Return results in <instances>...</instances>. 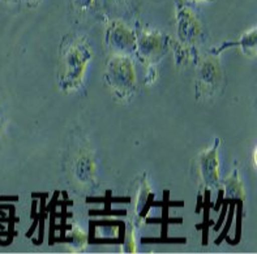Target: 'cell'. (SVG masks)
<instances>
[{"label": "cell", "mask_w": 257, "mask_h": 254, "mask_svg": "<svg viewBox=\"0 0 257 254\" xmlns=\"http://www.w3.org/2000/svg\"><path fill=\"white\" fill-rule=\"evenodd\" d=\"M119 12L128 13L134 8V0H110Z\"/></svg>", "instance_id": "cell-14"}, {"label": "cell", "mask_w": 257, "mask_h": 254, "mask_svg": "<svg viewBox=\"0 0 257 254\" xmlns=\"http://www.w3.org/2000/svg\"><path fill=\"white\" fill-rule=\"evenodd\" d=\"M157 80V68L154 64H149L148 67V73H147V77H145V81H147L148 85L150 84H154Z\"/></svg>", "instance_id": "cell-15"}, {"label": "cell", "mask_w": 257, "mask_h": 254, "mask_svg": "<svg viewBox=\"0 0 257 254\" xmlns=\"http://www.w3.org/2000/svg\"><path fill=\"white\" fill-rule=\"evenodd\" d=\"M223 190H225L226 198L244 201L245 199L244 184H243V181H241L238 169H234V171H232L227 177H226L225 181H223Z\"/></svg>", "instance_id": "cell-10"}, {"label": "cell", "mask_w": 257, "mask_h": 254, "mask_svg": "<svg viewBox=\"0 0 257 254\" xmlns=\"http://www.w3.org/2000/svg\"><path fill=\"white\" fill-rule=\"evenodd\" d=\"M71 17L78 26L91 25L102 17L103 0H71Z\"/></svg>", "instance_id": "cell-9"}, {"label": "cell", "mask_w": 257, "mask_h": 254, "mask_svg": "<svg viewBox=\"0 0 257 254\" xmlns=\"http://www.w3.org/2000/svg\"><path fill=\"white\" fill-rule=\"evenodd\" d=\"M256 28H252L251 30L245 32L240 37L238 42L232 43V46H240L243 54H245L247 56H254L256 55Z\"/></svg>", "instance_id": "cell-12"}, {"label": "cell", "mask_w": 257, "mask_h": 254, "mask_svg": "<svg viewBox=\"0 0 257 254\" xmlns=\"http://www.w3.org/2000/svg\"><path fill=\"white\" fill-rule=\"evenodd\" d=\"M97 160L90 149L82 147L76 153L71 164V175L76 185L82 189L94 188L97 184Z\"/></svg>", "instance_id": "cell-7"}, {"label": "cell", "mask_w": 257, "mask_h": 254, "mask_svg": "<svg viewBox=\"0 0 257 254\" xmlns=\"http://www.w3.org/2000/svg\"><path fill=\"white\" fill-rule=\"evenodd\" d=\"M20 2H21L26 8H36V7H38L39 4H41L42 0H20Z\"/></svg>", "instance_id": "cell-16"}, {"label": "cell", "mask_w": 257, "mask_h": 254, "mask_svg": "<svg viewBox=\"0 0 257 254\" xmlns=\"http://www.w3.org/2000/svg\"><path fill=\"white\" fill-rule=\"evenodd\" d=\"M104 81L119 101H131L137 89V75L132 56L111 54L104 69Z\"/></svg>", "instance_id": "cell-2"}, {"label": "cell", "mask_w": 257, "mask_h": 254, "mask_svg": "<svg viewBox=\"0 0 257 254\" xmlns=\"http://www.w3.org/2000/svg\"><path fill=\"white\" fill-rule=\"evenodd\" d=\"M153 192L150 189V184L148 181L147 177H144L140 185V192H139V197H137L136 203V215L137 219H145L148 208H149L150 199H152Z\"/></svg>", "instance_id": "cell-11"}, {"label": "cell", "mask_w": 257, "mask_h": 254, "mask_svg": "<svg viewBox=\"0 0 257 254\" xmlns=\"http://www.w3.org/2000/svg\"><path fill=\"white\" fill-rule=\"evenodd\" d=\"M6 2H13V0H6Z\"/></svg>", "instance_id": "cell-18"}, {"label": "cell", "mask_w": 257, "mask_h": 254, "mask_svg": "<svg viewBox=\"0 0 257 254\" xmlns=\"http://www.w3.org/2000/svg\"><path fill=\"white\" fill-rule=\"evenodd\" d=\"M222 68L219 64L218 56H206L197 69L196 77V98L197 99H208L215 95L222 84Z\"/></svg>", "instance_id": "cell-6"}, {"label": "cell", "mask_w": 257, "mask_h": 254, "mask_svg": "<svg viewBox=\"0 0 257 254\" xmlns=\"http://www.w3.org/2000/svg\"><path fill=\"white\" fill-rule=\"evenodd\" d=\"M69 242H71L72 247H75L80 251L84 249L88 242V236L82 231L81 227H73L69 232Z\"/></svg>", "instance_id": "cell-13"}, {"label": "cell", "mask_w": 257, "mask_h": 254, "mask_svg": "<svg viewBox=\"0 0 257 254\" xmlns=\"http://www.w3.org/2000/svg\"><path fill=\"white\" fill-rule=\"evenodd\" d=\"M193 2H201V3H213L214 0H193Z\"/></svg>", "instance_id": "cell-17"}, {"label": "cell", "mask_w": 257, "mask_h": 254, "mask_svg": "<svg viewBox=\"0 0 257 254\" xmlns=\"http://www.w3.org/2000/svg\"><path fill=\"white\" fill-rule=\"evenodd\" d=\"M176 63L191 60L193 49L202 36V24L195 11L182 3H176Z\"/></svg>", "instance_id": "cell-3"}, {"label": "cell", "mask_w": 257, "mask_h": 254, "mask_svg": "<svg viewBox=\"0 0 257 254\" xmlns=\"http://www.w3.org/2000/svg\"><path fill=\"white\" fill-rule=\"evenodd\" d=\"M135 34H136V54L141 60L148 64H156L165 56L170 43V38L165 33L137 24L135 28Z\"/></svg>", "instance_id": "cell-4"}, {"label": "cell", "mask_w": 257, "mask_h": 254, "mask_svg": "<svg viewBox=\"0 0 257 254\" xmlns=\"http://www.w3.org/2000/svg\"><path fill=\"white\" fill-rule=\"evenodd\" d=\"M94 49L85 34L73 33L63 38L59 47L58 86L64 94H76L85 85Z\"/></svg>", "instance_id": "cell-1"}, {"label": "cell", "mask_w": 257, "mask_h": 254, "mask_svg": "<svg viewBox=\"0 0 257 254\" xmlns=\"http://www.w3.org/2000/svg\"><path fill=\"white\" fill-rule=\"evenodd\" d=\"M219 138L214 141L212 146L204 150L197 159L199 177L204 188L215 190L221 186V173H219Z\"/></svg>", "instance_id": "cell-8"}, {"label": "cell", "mask_w": 257, "mask_h": 254, "mask_svg": "<svg viewBox=\"0 0 257 254\" xmlns=\"http://www.w3.org/2000/svg\"><path fill=\"white\" fill-rule=\"evenodd\" d=\"M104 42L111 54L132 56L136 54V34L120 19L110 20L104 32Z\"/></svg>", "instance_id": "cell-5"}]
</instances>
